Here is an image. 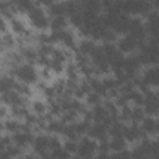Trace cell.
Here are the masks:
<instances>
[{"instance_id": "6da1fadb", "label": "cell", "mask_w": 159, "mask_h": 159, "mask_svg": "<svg viewBox=\"0 0 159 159\" xmlns=\"http://www.w3.org/2000/svg\"><path fill=\"white\" fill-rule=\"evenodd\" d=\"M26 17L34 30L39 32H47V30H50L51 16L48 15L46 7H43L40 2H36L35 7L26 14Z\"/></svg>"}, {"instance_id": "7a4b0ae2", "label": "cell", "mask_w": 159, "mask_h": 159, "mask_svg": "<svg viewBox=\"0 0 159 159\" xmlns=\"http://www.w3.org/2000/svg\"><path fill=\"white\" fill-rule=\"evenodd\" d=\"M143 67H153L159 65V43L148 40L145 41L137 52Z\"/></svg>"}, {"instance_id": "3957f363", "label": "cell", "mask_w": 159, "mask_h": 159, "mask_svg": "<svg viewBox=\"0 0 159 159\" xmlns=\"http://www.w3.org/2000/svg\"><path fill=\"white\" fill-rule=\"evenodd\" d=\"M10 75L14 76L16 78V81L25 83V84H29V86L36 84L40 80L39 70L35 67V65L27 63V62H22L21 65L15 67Z\"/></svg>"}, {"instance_id": "277c9868", "label": "cell", "mask_w": 159, "mask_h": 159, "mask_svg": "<svg viewBox=\"0 0 159 159\" xmlns=\"http://www.w3.org/2000/svg\"><path fill=\"white\" fill-rule=\"evenodd\" d=\"M153 10L150 1L144 0H122V12L133 16H147Z\"/></svg>"}, {"instance_id": "5b68a950", "label": "cell", "mask_w": 159, "mask_h": 159, "mask_svg": "<svg viewBox=\"0 0 159 159\" xmlns=\"http://www.w3.org/2000/svg\"><path fill=\"white\" fill-rule=\"evenodd\" d=\"M127 35L132 36L138 42L144 43L147 41V37H148V32H147V27H145L144 20H142V17H139V16L130 17Z\"/></svg>"}, {"instance_id": "8992f818", "label": "cell", "mask_w": 159, "mask_h": 159, "mask_svg": "<svg viewBox=\"0 0 159 159\" xmlns=\"http://www.w3.org/2000/svg\"><path fill=\"white\" fill-rule=\"evenodd\" d=\"M34 139H35V134H34V132L31 130L30 127H27V128H25L22 130H19V132H16L14 134H11L12 144L16 145V147H19L22 150L32 147Z\"/></svg>"}, {"instance_id": "52a82bcc", "label": "cell", "mask_w": 159, "mask_h": 159, "mask_svg": "<svg viewBox=\"0 0 159 159\" xmlns=\"http://www.w3.org/2000/svg\"><path fill=\"white\" fill-rule=\"evenodd\" d=\"M142 68H143V65H142L137 53L125 56L123 71L129 80H134L135 77H138L142 73Z\"/></svg>"}, {"instance_id": "ba28073f", "label": "cell", "mask_w": 159, "mask_h": 159, "mask_svg": "<svg viewBox=\"0 0 159 159\" xmlns=\"http://www.w3.org/2000/svg\"><path fill=\"white\" fill-rule=\"evenodd\" d=\"M31 149H32L34 155H36L39 158L50 154L51 153V149H50V134H47V133L36 134Z\"/></svg>"}, {"instance_id": "9c48e42d", "label": "cell", "mask_w": 159, "mask_h": 159, "mask_svg": "<svg viewBox=\"0 0 159 159\" xmlns=\"http://www.w3.org/2000/svg\"><path fill=\"white\" fill-rule=\"evenodd\" d=\"M118 50L124 55V56H128V55H133V53H137L139 47L143 45L140 42H138L135 39H133L132 36L129 35H123V36H119L117 42H116Z\"/></svg>"}, {"instance_id": "30bf717a", "label": "cell", "mask_w": 159, "mask_h": 159, "mask_svg": "<svg viewBox=\"0 0 159 159\" xmlns=\"http://www.w3.org/2000/svg\"><path fill=\"white\" fill-rule=\"evenodd\" d=\"M143 109L148 117L159 116V98L157 96L155 89H148L144 93Z\"/></svg>"}, {"instance_id": "8fae6325", "label": "cell", "mask_w": 159, "mask_h": 159, "mask_svg": "<svg viewBox=\"0 0 159 159\" xmlns=\"http://www.w3.org/2000/svg\"><path fill=\"white\" fill-rule=\"evenodd\" d=\"M98 153V142L89 137H82L78 140V150L77 154L81 157H87V158H93Z\"/></svg>"}, {"instance_id": "7c38bea8", "label": "cell", "mask_w": 159, "mask_h": 159, "mask_svg": "<svg viewBox=\"0 0 159 159\" xmlns=\"http://www.w3.org/2000/svg\"><path fill=\"white\" fill-rule=\"evenodd\" d=\"M123 137L128 142V144H138L140 140L147 138L140 128V124H137V123H128L125 125Z\"/></svg>"}, {"instance_id": "4fadbf2b", "label": "cell", "mask_w": 159, "mask_h": 159, "mask_svg": "<svg viewBox=\"0 0 159 159\" xmlns=\"http://www.w3.org/2000/svg\"><path fill=\"white\" fill-rule=\"evenodd\" d=\"M87 137L94 139V140L98 142V143L104 142V140H108V139H109L108 127L104 125V124H101V123H92V124L89 125Z\"/></svg>"}, {"instance_id": "5bb4252c", "label": "cell", "mask_w": 159, "mask_h": 159, "mask_svg": "<svg viewBox=\"0 0 159 159\" xmlns=\"http://www.w3.org/2000/svg\"><path fill=\"white\" fill-rule=\"evenodd\" d=\"M1 102H2V104L7 106L9 108L10 107H15V106H27L26 97L21 96L15 89L5 92V93H1Z\"/></svg>"}, {"instance_id": "9a60e30c", "label": "cell", "mask_w": 159, "mask_h": 159, "mask_svg": "<svg viewBox=\"0 0 159 159\" xmlns=\"http://www.w3.org/2000/svg\"><path fill=\"white\" fill-rule=\"evenodd\" d=\"M7 22H9V29H10V31H11L14 35L19 36V37L25 36V35L30 31V29H27L26 22H25L20 16H15L14 19H11V20L7 21Z\"/></svg>"}, {"instance_id": "2e32d148", "label": "cell", "mask_w": 159, "mask_h": 159, "mask_svg": "<svg viewBox=\"0 0 159 159\" xmlns=\"http://www.w3.org/2000/svg\"><path fill=\"white\" fill-rule=\"evenodd\" d=\"M140 128L145 137H158V118L155 117H145L140 123Z\"/></svg>"}, {"instance_id": "e0dca14e", "label": "cell", "mask_w": 159, "mask_h": 159, "mask_svg": "<svg viewBox=\"0 0 159 159\" xmlns=\"http://www.w3.org/2000/svg\"><path fill=\"white\" fill-rule=\"evenodd\" d=\"M65 123L61 120V118H50L48 117V120L46 123V133L47 134H51V135H62V132L65 129Z\"/></svg>"}, {"instance_id": "ac0fdd59", "label": "cell", "mask_w": 159, "mask_h": 159, "mask_svg": "<svg viewBox=\"0 0 159 159\" xmlns=\"http://www.w3.org/2000/svg\"><path fill=\"white\" fill-rule=\"evenodd\" d=\"M96 47H97L96 41L91 40V39H81V40L78 41V43H77L76 52L89 57V56L92 55V52L96 50Z\"/></svg>"}, {"instance_id": "d6986e66", "label": "cell", "mask_w": 159, "mask_h": 159, "mask_svg": "<svg viewBox=\"0 0 159 159\" xmlns=\"http://www.w3.org/2000/svg\"><path fill=\"white\" fill-rule=\"evenodd\" d=\"M29 108L37 117H43V116H47V113H48V104L41 98L32 99L29 104Z\"/></svg>"}, {"instance_id": "ffe728a7", "label": "cell", "mask_w": 159, "mask_h": 159, "mask_svg": "<svg viewBox=\"0 0 159 159\" xmlns=\"http://www.w3.org/2000/svg\"><path fill=\"white\" fill-rule=\"evenodd\" d=\"M108 144H109V150L112 153H119V152L127 150V147H128V142L122 135L111 137L108 139Z\"/></svg>"}, {"instance_id": "44dd1931", "label": "cell", "mask_w": 159, "mask_h": 159, "mask_svg": "<svg viewBox=\"0 0 159 159\" xmlns=\"http://www.w3.org/2000/svg\"><path fill=\"white\" fill-rule=\"evenodd\" d=\"M68 26H70L68 17H66V16H53V17H51V22H50V32L66 30V29H68Z\"/></svg>"}, {"instance_id": "7402d4cb", "label": "cell", "mask_w": 159, "mask_h": 159, "mask_svg": "<svg viewBox=\"0 0 159 159\" xmlns=\"http://www.w3.org/2000/svg\"><path fill=\"white\" fill-rule=\"evenodd\" d=\"M1 47L4 53L14 51V48L16 47V37L11 31H7L1 35Z\"/></svg>"}, {"instance_id": "603a6c76", "label": "cell", "mask_w": 159, "mask_h": 159, "mask_svg": "<svg viewBox=\"0 0 159 159\" xmlns=\"http://www.w3.org/2000/svg\"><path fill=\"white\" fill-rule=\"evenodd\" d=\"M81 10L102 14V5H101V1H97V0H84V1H81Z\"/></svg>"}, {"instance_id": "cb8c5ba5", "label": "cell", "mask_w": 159, "mask_h": 159, "mask_svg": "<svg viewBox=\"0 0 159 159\" xmlns=\"http://www.w3.org/2000/svg\"><path fill=\"white\" fill-rule=\"evenodd\" d=\"M125 123L117 119V120H113L112 124L109 125L108 128V132H109V137H118V135H122L123 137V133H124V129H125Z\"/></svg>"}, {"instance_id": "d4e9b609", "label": "cell", "mask_w": 159, "mask_h": 159, "mask_svg": "<svg viewBox=\"0 0 159 159\" xmlns=\"http://www.w3.org/2000/svg\"><path fill=\"white\" fill-rule=\"evenodd\" d=\"M147 117L143 107H132V111H130V123H137V124H140L143 122V119Z\"/></svg>"}, {"instance_id": "484cf974", "label": "cell", "mask_w": 159, "mask_h": 159, "mask_svg": "<svg viewBox=\"0 0 159 159\" xmlns=\"http://www.w3.org/2000/svg\"><path fill=\"white\" fill-rule=\"evenodd\" d=\"M84 103L87 104V107L92 108V107H96L98 104H102L103 103V97H101L99 94H97L94 92H89L84 98Z\"/></svg>"}, {"instance_id": "4316f807", "label": "cell", "mask_w": 159, "mask_h": 159, "mask_svg": "<svg viewBox=\"0 0 159 159\" xmlns=\"http://www.w3.org/2000/svg\"><path fill=\"white\" fill-rule=\"evenodd\" d=\"M68 22H70V26L76 29V30H80L82 26H83V15H82V11H78L76 14H73L72 16L68 17Z\"/></svg>"}, {"instance_id": "83f0119b", "label": "cell", "mask_w": 159, "mask_h": 159, "mask_svg": "<svg viewBox=\"0 0 159 159\" xmlns=\"http://www.w3.org/2000/svg\"><path fill=\"white\" fill-rule=\"evenodd\" d=\"M63 149L71 154V155H76L77 150H78V140H71V139H65V142L62 143Z\"/></svg>"}, {"instance_id": "f1b7e54d", "label": "cell", "mask_w": 159, "mask_h": 159, "mask_svg": "<svg viewBox=\"0 0 159 159\" xmlns=\"http://www.w3.org/2000/svg\"><path fill=\"white\" fill-rule=\"evenodd\" d=\"M15 91H17L21 96L24 97H30L32 94V89H31V86L29 84H25V83H21V82H16V86H15Z\"/></svg>"}, {"instance_id": "f546056e", "label": "cell", "mask_w": 159, "mask_h": 159, "mask_svg": "<svg viewBox=\"0 0 159 159\" xmlns=\"http://www.w3.org/2000/svg\"><path fill=\"white\" fill-rule=\"evenodd\" d=\"M50 154H52V157H53L55 159H72V155L68 154V153L63 149V147H61V148H58V149H55V150L51 152Z\"/></svg>"}, {"instance_id": "4dcf8cb0", "label": "cell", "mask_w": 159, "mask_h": 159, "mask_svg": "<svg viewBox=\"0 0 159 159\" xmlns=\"http://www.w3.org/2000/svg\"><path fill=\"white\" fill-rule=\"evenodd\" d=\"M111 159H133V158H132V154L129 150H123L119 153H112Z\"/></svg>"}, {"instance_id": "1f68e13d", "label": "cell", "mask_w": 159, "mask_h": 159, "mask_svg": "<svg viewBox=\"0 0 159 159\" xmlns=\"http://www.w3.org/2000/svg\"><path fill=\"white\" fill-rule=\"evenodd\" d=\"M93 159H111V154L109 153H104V152H98Z\"/></svg>"}, {"instance_id": "d6a6232c", "label": "cell", "mask_w": 159, "mask_h": 159, "mask_svg": "<svg viewBox=\"0 0 159 159\" xmlns=\"http://www.w3.org/2000/svg\"><path fill=\"white\" fill-rule=\"evenodd\" d=\"M72 159H93V158H87V157H81V155H78V154H76V155H73V157H72Z\"/></svg>"}, {"instance_id": "836d02e7", "label": "cell", "mask_w": 159, "mask_h": 159, "mask_svg": "<svg viewBox=\"0 0 159 159\" xmlns=\"http://www.w3.org/2000/svg\"><path fill=\"white\" fill-rule=\"evenodd\" d=\"M158 120H159V118H158Z\"/></svg>"}]
</instances>
